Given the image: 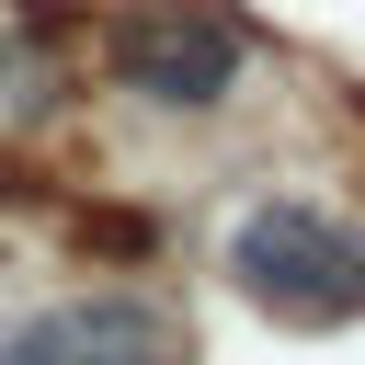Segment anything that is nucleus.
Wrapping results in <instances>:
<instances>
[{
	"instance_id": "nucleus-1",
	"label": "nucleus",
	"mask_w": 365,
	"mask_h": 365,
	"mask_svg": "<svg viewBox=\"0 0 365 365\" xmlns=\"http://www.w3.org/2000/svg\"><path fill=\"white\" fill-rule=\"evenodd\" d=\"M228 274L251 308L297 319V331H331V319H365V228H342L331 205L308 194H262L240 205L228 228Z\"/></svg>"
},
{
	"instance_id": "nucleus-2",
	"label": "nucleus",
	"mask_w": 365,
	"mask_h": 365,
	"mask_svg": "<svg viewBox=\"0 0 365 365\" xmlns=\"http://www.w3.org/2000/svg\"><path fill=\"white\" fill-rule=\"evenodd\" d=\"M103 68H114L137 103H160V114H205V103L240 91L251 23H240L228 0H125V11L103 23Z\"/></svg>"
},
{
	"instance_id": "nucleus-3",
	"label": "nucleus",
	"mask_w": 365,
	"mask_h": 365,
	"mask_svg": "<svg viewBox=\"0 0 365 365\" xmlns=\"http://www.w3.org/2000/svg\"><path fill=\"white\" fill-rule=\"evenodd\" d=\"M57 80H68V68H57V46H46L34 23H11V34H0V114H46V103H57Z\"/></svg>"
}]
</instances>
